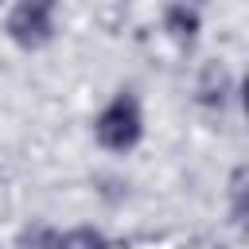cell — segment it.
I'll return each mask as SVG.
<instances>
[{
  "instance_id": "cell-1",
  "label": "cell",
  "mask_w": 249,
  "mask_h": 249,
  "mask_svg": "<svg viewBox=\"0 0 249 249\" xmlns=\"http://www.w3.org/2000/svg\"><path fill=\"white\" fill-rule=\"evenodd\" d=\"M140 128H144L140 105H136V97H128V93L113 97V101L105 105V113L97 117V140H101L105 148H113V152L132 148V144L140 140Z\"/></svg>"
},
{
  "instance_id": "cell-2",
  "label": "cell",
  "mask_w": 249,
  "mask_h": 249,
  "mask_svg": "<svg viewBox=\"0 0 249 249\" xmlns=\"http://www.w3.org/2000/svg\"><path fill=\"white\" fill-rule=\"evenodd\" d=\"M51 4H35V0H19V8L8 19V31L19 47H43L51 39Z\"/></svg>"
},
{
  "instance_id": "cell-3",
  "label": "cell",
  "mask_w": 249,
  "mask_h": 249,
  "mask_svg": "<svg viewBox=\"0 0 249 249\" xmlns=\"http://www.w3.org/2000/svg\"><path fill=\"white\" fill-rule=\"evenodd\" d=\"M198 101L202 105H222L226 101V70L218 62L202 66V78H198Z\"/></svg>"
},
{
  "instance_id": "cell-4",
  "label": "cell",
  "mask_w": 249,
  "mask_h": 249,
  "mask_svg": "<svg viewBox=\"0 0 249 249\" xmlns=\"http://www.w3.org/2000/svg\"><path fill=\"white\" fill-rule=\"evenodd\" d=\"M230 210L241 226H249V167H237L230 175Z\"/></svg>"
},
{
  "instance_id": "cell-5",
  "label": "cell",
  "mask_w": 249,
  "mask_h": 249,
  "mask_svg": "<svg viewBox=\"0 0 249 249\" xmlns=\"http://www.w3.org/2000/svg\"><path fill=\"white\" fill-rule=\"evenodd\" d=\"M195 27H198V16H195L191 8L175 4V8L167 12V31H171L175 39H191V35H195Z\"/></svg>"
},
{
  "instance_id": "cell-6",
  "label": "cell",
  "mask_w": 249,
  "mask_h": 249,
  "mask_svg": "<svg viewBox=\"0 0 249 249\" xmlns=\"http://www.w3.org/2000/svg\"><path fill=\"white\" fill-rule=\"evenodd\" d=\"M58 249H105V237L97 230H70L66 237H58Z\"/></svg>"
},
{
  "instance_id": "cell-7",
  "label": "cell",
  "mask_w": 249,
  "mask_h": 249,
  "mask_svg": "<svg viewBox=\"0 0 249 249\" xmlns=\"http://www.w3.org/2000/svg\"><path fill=\"white\" fill-rule=\"evenodd\" d=\"M241 101H245V109H249V78H245V86H241Z\"/></svg>"
}]
</instances>
